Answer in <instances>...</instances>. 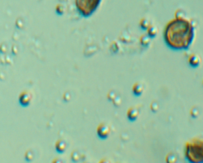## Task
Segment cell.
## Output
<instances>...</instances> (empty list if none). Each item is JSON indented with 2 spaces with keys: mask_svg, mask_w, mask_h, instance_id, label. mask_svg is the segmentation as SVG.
Wrapping results in <instances>:
<instances>
[{
  "mask_svg": "<svg viewBox=\"0 0 203 163\" xmlns=\"http://www.w3.org/2000/svg\"><path fill=\"white\" fill-rule=\"evenodd\" d=\"M165 36L167 43L172 48H185L192 39V28L187 20L179 18L171 21L167 25Z\"/></svg>",
  "mask_w": 203,
  "mask_h": 163,
  "instance_id": "6da1fadb",
  "label": "cell"
},
{
  "mask_svg": "<svg viewBox=\"0 0 203 163\" xmlns=\"http://www.w3.org/2000/svg\"><path fill=\"white\" fill-rule=\"evenodd\" d=\"M185 157L189 163H203V140L192 139L185 145Z\"/></svg>",
  "mask_w": 203,
  "mask_h": 163,
  "instance_id": "7a4b0ae2",
  "label": "cell"
},
{
  "mask_svg": "<svg viewBox=\"0 0 203 163\" xmlns=\"http://www.w3.org/2000/svg\"><path fill=\"white\" fill-rule=\"evenodd\" d=\"M98 0H78V5L80 6V10L85 12L90 11L96 7Z\"/></svg>",
  "mask_w": 203,
  "mask_h": 163,
  "instance_id": "3957f363",
  "label": "cell"
},
{
  "mask_svg": "<svg viewBox=\"0 0 203 163\" xmlns=\"http://www.w3.org/2000/svg\"><path fill=\"white\" fill-rule=\"evenodd\" d=\"M110 133V129L105 123H100L97 128V135L99 139L105 140L107 139Z\"/></svg>",
  "mask_w": 203,
  "mask_h": 163,
  "instance_id": "277c9868",
  "label": "cell"
},
{
  "mask_svg": "<svg viewBox=\"0 0 203 163\" xmlns=\"http://www.w3.org/2000/svg\"><path fill=\"white\" fill-rule=\"evenodd\" d=\"M32 100V96L28 92L21 93L19 97V103L22 107H28Z\"/></svg>",
  "mask_w": 203,
  "mask_h": 163,
  "instance_id": "5b68a950",
  "label": "cell"
},
{
  "mask_svg": "<svg viewBox=\"0 0 203 163\" xmlns=\"http://www.w3.org/2000/svg\"><path fill=\"white\" fill-rule=\"evenodd\" d=\"M127 118L130 122H135L137 121L139 116V111L137 108L134 107H130L126 113Z\"/></svg>",
  "mask_w": 203,
  "mask_h": 163,
  "instance_id": "8992f818",
  "label": "cell"
},
{
  "mask_svg": "<svg viewBox=\"0 0 203 163\" xmlns=\"http://www.w3.org/2000/svg\"><path fill=\"white\" fill-rule=\"evenodd\" d=\"M67 147L66 143L63 140V139H58L55 144V149L57 153L58 154H63Z\"/></svg>",
  "mask_w": 203,
  "mask_h": 163,
  "instance_id": "52a82bcc",
  "label": "cell"
},
{
  "mask_svg": "<svg viewBox=\"0 0 203 163\" xmlns=\"http://www.w3.org/2000/svg\"><path fill=\"white\" fill-rule=\"evenodd\" d=\"M144 91V88L142 86V85L139 84H135L133 87V94L136 96V97H139L140 96L143 92Z\"/></svg>",
  "mask_w": 203,
  "mask_h": 163,
  "instance_id": "ba28073f",
  "label": "cell"
},
{
  "mask_svg": "<svg viewBox=\"0 0 203 163\" xmlns=\"http://www.w3.org/2000/svg\"><path fill=\"white\" fill-rule=\"evenodd\" d=\"M165 162L166 163H177V158L174 153L170 152L166 156Z\"/></svg>",
  "mask_w": 203,
  "mask_h": 163,
  "instance_id": "9c48e42d",
  "label": "cell"
},
{
  "mask_svg": "<svg viewBox=\"0 0 203 163\" xmlns=\"http://www.w3.org/2000/svg\"><path fill=\"white\" fill-rule=\"evenodd\" d=\"M71 158L73 163H78L80 159V155L77 151H73L71 153Z\"/></svg>",
  "mask_w": 203,
  "mask_h": 163,
  "instance_id": "30bf717a",
  "label": "cell"
},
{
  "mask_svg": "<svg viewBox=\"0 0 203 163\" xmlns=\"http://www.w3.org/2000/svg\"><path fill=\"white\" fill-rule=\"evenodd\" d=\"M25 159L26 162H31V161H33V158H34V155L33 152L31 150H28L25 154Z\"/></svg>",
  "mask_w": 203,
  "mask_h": 163,
  "instance_id": "8fae6325",
  "label": "cell"
},
{
  "mask_svg": "<svg viewBox=\"0 0 203 163\" xmlns=\"http://www.w3.org/2000/svg\"><path fill=\"white\" fill-rule=\"evenodd\" d=\"M190 114L192 118L196 119L198 117V116L199 114V111L198 109L196 107H194L191 109V111H190Z\"/></svg>",
  "mask_w": 203,
  "mask_h": 163,
  "instance_id": "7c38bea8",
  "label": "cell"
},
{
  "mask_svg": "<svg viewBox=\"0 0 203 163\" xmlns=\"http://www.w3.org/2000/svg\"><path fill=\"white\" fill-rule=\"evenodd\" d=\"M150 110H151V111H152L153 113H155L157 112L158 110L159 109V104L157 102H152L151 104H150Z\"/></svg>",
  "mask_w": 203,
  "mask_h": 163,
  "instance_id": "4fadbf2b",
  "label": "cell"
},
{
  "mask_svg": "<svg viewBox=\"0 0 203 163\" xmlns=\"http://www.w3.org/2000/svg\"><path fill=\"white\" fill-rule=\"evenodd\" d=\"M122 102V100L120 98V97L116 96L115 97V99L113 100V104L116 106V107H119Z\"/></svg>",
  "mask_w": 203,
  "mask_h": 163,
  "instance_id": "5bb4252c",
  "label": "cell"
},
{
  "mask_svg": "<svg viewBox=\"0 0 203 163\" xmlns=\"http://www.w3.org/2000/svg\"><path fill=\"white\" fill-rule=\"evenodd\" d=\"M116 97V96L115 95L114 92H110L108 95V101L113 102V100L115 99Z\"/></svg>",
  "mask_w": 203,
  "mask_h": 163,
  "instance_id": "9a60e30c",
  "label": "cell"
},
{
  "mask_svg": "<svg viewBox=\"0 0 203 163\" xmlns=\"http://www.w3.org/2000/svg\"><path fill=\"white\" fill-rule=\"evenodd\" d=\"M51 163H63V161L62 159H61L60 158H54L53 161Z\"/></svg>",
  "mask_w": 203,
  "mask_h": 163,
  "instance_id": "2e32d148",
  "label": "cell"
},
{
  "mask_svg": "<svg viewBox=\"0 0 203 163\" xmlns=\"http://www.w3.org/2000/svg\"><path fill=\"white\" fill-rule=\"evenodd\" d=\"M98 163H110V162H109V161L108 160V159H101L100 161H99V162Z\"/></svg>",
  "mask_w": 203,
  "mask_h": 163,
  "instance_id": "e0dca14e",
  "label": "cell"
}]
</instances>
